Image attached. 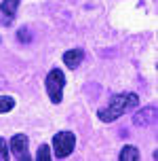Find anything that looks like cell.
Instances as JSON below:
<instances>
[{
  "mask_svg": "<svg viewBox=\"0 0 158 161\" xmlns=\"http://www.w3.org/2000/svg\"><path fill=\"white\" fill-rule=\"evenodd\" d=\"M17 4H19V0H2V13L8 17H13L15 15V11H17Z\"/></svg>",
  "mask_w": 158,
  "mask_h": 161,
  "instance_id": "cell-8",
  "label": "cell"
},
{
  "mask_svg": "<svg viewBox=\"0 0 158 161\" xmlns=\"http://www.w3.org/2000/svg\"><path fill=\"white\" fill-rule=\"evenodd\" d=\"M8 159V144L4 138H0V161H7Z\"/></svg>",
  "mask_w": 158,
  "mask_h": 161,
  "instance_id": "cell-11",
  "label": "cell"
},
{
  "mask_svg": "<svg viewBox=\"0 0 158 161\" xmlns=\"http://www.w3.org/2000/svg\"><path fill=\"white\" fill-rule=\"evenodd\" d=\"M28 148H30V140H28V136L17 134V136L11 138V153L15 155L17 159H30Z\"/></svg>",
  "mask_w": 158,
  "mask_h": 161,
  "instance_id": "cell-4",
  "label": "cell"
},
{
  "mask_svg": "<svg viewBox=\"0 0 158 161\" xmlns=\"http://www.w3.org/2000/svg\"><path fill=\"white\" fill-rule=\"evenodd\" d=\"M154 114H156L154 106H148L145 110H141V113L135 114V123H137V125H148V123L154 121Z\"/></svg>",
  "mask_w": 158,
  "mask_h": 161,
  "instance_id": "cell-6",
  "label": "cell"
},
{
  "mask_svg": "<svg viewBox=\"0 0 158 161\" xmlns=\"http://www.w3.org/2000/svg\"><path fill=\"white\" fill-rule=\"evenodd\" d=\"M74 146H76V136L72 131H59L53 138V148H55L57 159H65L74 151Z\"/></svg>",
  "mask_w": 158,
  "mask_h": 161,
  "instance_id": "cell-3",
  "label": "cell"
},
{
  "mask_svg": "<svg viewBox=\"0 0 158 161\" xmlns=\"http://www.w3.org/2000/svg\"><path fill=\"white\" fill-rule=\"evenodd\" d=\"M36 159L38 161H51L53 159V157H51V148H48L47 144H42L38 148V155H36Z\"/></svg>",
  "mask_w": 158,
  "mask_h": 161,
  "instance_id": "cell-10",
  "label": "cell"
},
{
  "mask_svg": "<svg viewBox=\"0 0 158 161\" xmlns=\"http://www.w3.org/2000/svg\"><path fill=\"white\" fill-rule=\"evenodd\" d=\"M139 104V97L135 96V93H118V96L112 97V102L108 108H101L97 117L103 121V123H112V121H116L118 117H122L125 113L129 110H133L135 106Z\"/></svg>",
  "mask_w": 158,
  "mask_h": 161,
  "instance_id": "cell-1",
  "label": "cell"
},
{
  "mask_svg": "<svg viewBox=\"0 0 158 161\" xmlns=\"http://www.w3.org/2000/svg\"><path fill=\"white\" fill-rule=\"evenodd\" d=\"M13 106H15V100L8 96H0V113H8V110H13Z\"/></svg>",
  "mask_w": 158,
  "mask_h": 161,
  "instance_id": "cell-9",
  "label": "cell"
},
{
  "mask_svg": "<svg viewBox=\"0 0 158 161\" xmlns=\"http://www.w3.org/2000/svg\"><path fill=\"white\" fill-rule=\"evenodd\" d=\"M120 161H137L139 159V151L135 148V146H125L122 151H120Z\"/></svg>",
  "mask_w": 158,
  "mask_h": 161,
  "instance_id": "cell-7",
  "label": "cell"
},
{
  "mask_svg": "<svg viewBox=\"0 0 158 161\" xmlns=\"http://www.w3.org/2000/svg\"><path fill=\"white\" fill-rule=\"evenodd\" d=\"M82 57H84V53H82L80 49H72V51H68V53L63 55V62H65L68 68H78V64L82 62Z\"/></svg>",
  "mask_w": 158,
  "mask_h": 161,
  "instance_id": "cell-5",
  "label": "cell"
},
{
  "mask_svg": "<svg viewBox=\"0 0 158 161\" xmlns=\"http://www.w3.org/2000/svg\"><path fill=\"white\" fill-rule=\"evenodd\" d=\"M63 85H65V76H63L61 70H51L47 76V91H48V97L53 104H59L61 102V96H63Z\"/></svg>",
  "mask_w": 158,
  "mask_h": 161,
  "instance_id": "cell-2",
  "label": "cell"
}]
</instances>
